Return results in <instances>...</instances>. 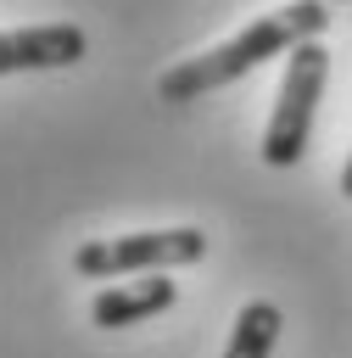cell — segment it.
<instances>
[{
  "mask_svg": "<svg viewBox=\"0 0 352 358\" xmlns=\"http://www.w3.org/2000/svg\"><path fill=\"white\" fill-rule=\"evenodd\" d=\"M324 28H330V0L274 6V11H263L257 22H246L235 39H223V45H212V50L184 56L179 67H168V73L156 78V95H162V101H201L207 90L246 78V73L263 67L268 56H291L296 45L324 39Z\"/></svg>",
  "mask_w": 352,
  "mask_h": 358,
  "instance_id": "6da1fadb",
  "label": "cell"
},
{
  "mask_svg": "<svg viewBox=\"0 0 352 358\" xmlns=\"http://www.w3.org/2000/svg\"><path fill=\"white\" fill-rule=\"evenodd\" d=\"M324 78H330L324 39H307V45H296L285 56L279 101H274V117L263 129V162L268 168H296L302 162L307 134H313V112H318V95H324Z\"/></svg>",
  "mask_w": 352,
  "mask_h": 358,
  "instance_id": "7a4b0ae2",
  "label": "cell"
},
{
  "mask_svg": "<svg viewBox=\"0 0 352 358\" xmlns=\"http://www.w3.org/2000/svg\"><path fill=\"white\" fill-rule=\"evenodd\" d=\"M207 257V235L196 224L179 229H140V235H101L73 252V268L84 280H123V274H168Z\"/></svg>",
  "mask_w": 352,
  "mask_h": 358,
  "instance_id": "3957f363",
  "label": "cell"
},
{
  "mask_svg": "<svg viewBox=\"0 0 352 358\" xmlns=\"http://www.w3.org/2000/svg\"><path fill=\"white\" fill-rule=\"evenodd\" d=\"M89 39L73 22H39V28H0V78L6 73H45L84 62Z\"/></svg>",
  "mask_w": 352,
  "mask_h": 358,
  "instance_id": "277c9868",
  "label": "cell"
},
{
  "mask_svg": "<svg viewBox=\"0 0 352 358\" xmlns=\"http://www.w3.org/2000/svg\"><path fill=\"white\" fill-rule=\"evenodd\" d=\"M173 296H179V285H173L168 274L123 280V285H106V291L89 302V319H95L101 330H123V324H140V319H151V313L173 308Z\"/></svg>",
  "mask_w": 352,
  "mask_h": 358,
  "instance_id": "5b68a950",
  "label": "cell"
},
{
  "mask_svg": "<svg viewBox=\"0 0 352 358\" xmlns=\"http://www.w3.org/2000/svg\"><path fill=\"white\" fill-rule=\"evenodd\" d=\"M279 308L274 302H246L240 313H235V330H229V347H223V358H268L274 352V341H279Z\"/></svg>",
  "mask_w": 352,
  "mask_h": 358,
  "instance_id": "8992f818",
  "label": "cell"
},
{
  "mask_svg": "<svg viewBox=\"0 0 352 358\" xmlns=\"http://www.w3.org/2000/svg\"><path fill=\"white\" fill-rule=\"evenodd\" d=\"M341 196H352V157H346V168H341Z\"/></svg>",
  "mask_w": 352,
  "mask_h": 358,
  "instance_id": "52a82bcc",
  "label": "cell"
}]
</instances>
